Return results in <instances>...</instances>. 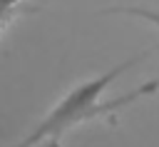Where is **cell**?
Here are the masks:
<instances>
[{"label":"cell","mask_w":159,"mask_h":147,"mask_svg":"<svg viewBox=\"0 0 159 147\" xmlns=\"http://www.w3.org/2000/svg\"><path fill=\"white\" fill-rule=\"evenodd\" d=\"M142 57H144V55H139V57H129L127 62L114 65V67L107 70L104 75L92 77V80L77 85L72 92H67V95L52 107V112L37 125V130H35V132H32L20 147H35V145H40V142L57 145L60 135H65L70 127L82 125V122H87V120L107 117V115H112V112H117V110L132 105L134 100H142L144 95H152V92L159 87V82H147V85H142L139 90H132V92L122 95L119 100H107V102L99 100V95L112 85V80L119 77L127 67H132V65H134L137 60H142Z\"/></svg>","instance_id":"1"},{"label":"cell","mask_w":159,"mask_h":147,"mask_svg":"<svg viewBox=\"0 0 159 147\" xmlns=\"http://www.w3.org/2000/svg\"><path fill=\"white\" fill-rule=\"evenodd\" d=\"M20 0H0V27H2V22H5V17H7V12L17 5Z\"/></svg>","instance_id":"3"},{"label":"cell","mask_w":159,"mask_h":147,"mask_svg":"<svg viewBox=\"0 0 159 147\" xmlns=\"http://www.w3.org/2000/svg\"><path fill=\"white\" fill-rule=\"evenodd\" d=\"M122 12H129V15H137V17H147L152 22L159 25V12H152V10H134V7H122Z\"/></svg>","instance_id":"2"}]
</instances>
